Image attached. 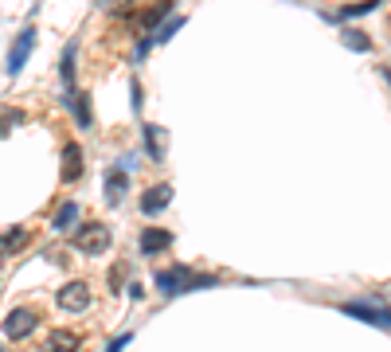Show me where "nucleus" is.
<instances>
[{
  "instance_id": "nucleus-7",
  "label": "nucleus",
  "mask_w": 391,
  "mask_h": 352,
  "mask_svg": "<svg viewBox=\"0 0 391 352\" xmlns=\"http://www.w3.org/2000/svg\"><path fill=\"white\" fill-rule=\"evenodd\" d=\"M168 204H172V188H168V184H156V188H149V192L141 196V212H145V215L165 212Z\"/></svg>"
},
{
  "instance_id": "nucleus-20",
  "label": "nucleus",
  "mask_w": 391,
  "mask_h": 352,
  "mask_svg": "<svg viewBox=\"0 0 391 352\" xmlns=\"http://www.w3.org/2000/svg\"><path fill=\"white\" fill-rule=\"evenodd\" d=\"M348 47H360V51H368L371 43H368V39H364V36H356V31H348Z\"/></svg>"
},
{
  "instance_id": "nucleus-13",
  "label": "nucleus",
  "mask_w": 391,
  "mask_h": 352,
  "mask_svg": "<svg viewBox=\"0 0 391 352\" xmlns=\"http://www.w3.org/2000/svg\"><path fill=\"white\" fill-rule=\"evenodd\" d=\"M20 122H24V114H20L16 106H0V137L12 133V129H16Z\"/></svg>"
},
{
  "instance_id": "nucleus-19",
  "label": "nucleus",
  "mask_w": 391,
  "mask_h": 352,
  "mask_svg": "<svg viewBox=\"0 0 391 352\" xmlns=\"http://www.w3.org/2000/svg\"><path fill=\"white\" fill-rule=\"evenodd\" d=\"M176 28H180V20H168V24H161V31H156L153 39H156V43H161V39H168V36H172Z\"/></svg>"
},
{
  "instance_id": "nucleus-18",
  "label": "nucleus",
  "mask_w": 391,
  "mask_h": 352,
  "mask_svg": "<svg viewBox=\"0 0 391 352\" xmlns=\"http://www.w3.org/2000/svg\"><path fill=\"white\" fill-rule=\"evenodd\" d=\"M371 8H376V4H348V8L341 12V16H344V20H352V16H364V12H371Z\"/></svg>"
},
{
  "instance_id": "nucleus-6",
  "label": "nucleus",
  "mask_w": 391,
  "mask_h": 352,
  "mask_svg": "<svg viewBox=\"0 0 391 352\" xmlns=\"http://www.w3.org/2000/svg\"><path fill=\"white\" fill-rule=\"evenodd\" d=\"M344 313H348V317H356V321H368V325H380V329H391V309H376V305H368V302H352V305H344Z\"/></svg>"
},
{
  "instance_id": "nucleus-5",
  "label": "nucleus",
  "mask_w": 391,
  "mask_h": 352,
  "mask_svg": "<svg viewBox=\"0 0 391 352\" xmlns=\"http://www.w3.org/2000/svg\"><path fill=\"white\" fill-rule=\"evenodd\" d=\"M39 325V317L31 309H12L8 317H4V332H8L12 341H24V337H31Z\"/></svg>"
},
{
  "instance_id": "nucleus-10",
  "label": "nucleus",
  "mask_w": 391,
  "mask_h": 352,
  "mask_svg": "<svg viewBox=\"0 0 391 352\" xmlns=\"http://www.w3.org/2000/svg\"><path fill=\"white\" fill-rule=\"evenodd\" d=\"M75 349H78V337L67 329L47 332V341H43V352H75Z\"/></svg>"
},
{
  "instance_id": "nucleus-14",
  "label": "nucleus",
  "mask_w": 391,
  "mask_h": 352,
  "mask_svg": "<svg viewBox=\"0 0 391 352\" xmlns=\"http://www.w3.org/2000/svg\"><path fill=\"white\" fill-rule=\"evenodd\" d=\"M24 243H28V231H8V235H0V254L20 251Z\"/></svg>"
},
{
  "instance_id": "nucleus-8",
  "label": "nucleus",
  "mask_w": 391,
  "mask_h": 352,
  "mask_svg": "<svg viewBox=\"0 0 391 352\" xmlns=\"http://www.w3.org/2000/svg\"><path fill=\"white\" fill-rule=\"evenodd\" d=\"M172 247V231H161V227H145L141 231V254H161Z\"/></svg>"
},
{
  "instance_id": "nucleus-1",
  "label": "nucleus",
  "mask_w": 391,
  "mask_h": 352,
  "mask_svg": "<svg viewBox=\"0 0 391 352\" xmlns=\"http://www.w3.org/2000/svg\"><path fill=\"white\" fill-rule=\"evenodd\" d=\"M156 282H161V290L165 293H184V290H196V286H215L212 274H192L188 266H172V270H161L156 274Z\"/></svg>"
},
{
  "instance_id": "nucleus-3",
  "label": "nucleus",
  "mask_w": 391,
  "mask_h": 352,
  "mask_svg": "<svg viewBox=\"0 0 391 352\" xmlns=\"http://www.w3.org/2000/svg\"><path fill=\"white\" fill-rule=\"evenodd\" d=\"M59 309H67V313H82L90 305V286L87 282H67V286H59Z\"/></svg>"
},
{
  "instance_id": "nucleus-12",
  "label": "nucleus",
  "mask_w": 391,
  "mask_h": 352,
  "mask_svg": "<svg viewBox=\"0 0 391 352\" xmlns=\"http://www.w3.org/2000/svg\"><path fill=\"white\" fill-rule=\"evenodd\" d=\"M75 219H78V204L71 200V204H63L55 212V223H51V227H55V231H71V227H75Z\"/></svg>"
},
{
  "instance_id": "nucleus-2",
  "label": "nucleus",
  "mask_w": 391,
  "mask_h": 352,
  "mask_svg": "<svg viewBox=\"0 0 391 352\" xmlns=\"http://www.w3.org/2000/svg\"><path fill=\"white\" fill-rule=\"evenodd\" d=\"M75 247L82 254H102L110 247V227L106 223H82L75 231Z\"/></svg>"
},
{
  "instance_id": "nucleus-21",
  "label": "nucleus",
  "mask_w": 391,
  "mask_h": 352,
  "mask_svg": "<svg viewBox=\"0 0 391 352\" xmlns=\"http://www.w3.org/2000/svg\"><path fill=\"white\" fill-rule=\"evenodd\" d=\"M126 344H129V332H126V337H117V341H114V344H110V349H106V352H121V349H126Z\"/></svg>"
},
{
  "instance_id": "nucleus-4",
  "label": "nucleus",
  "mask_w": 391,
  "mask_h": 352,
  "mask_svg": "<svg viewBox=\"0 0 391 352\" xmlns=\"http://www.w3.org/2000/svg\"><path fill=\"white\" fill-rule=\"evenodd\" d=\"M31 51H36V31L24 28L16 36V43H12V51H8V75H20V71H24V63L31 59Z\"/></svg>"
},
{
  "instance_id": "nucleus-15",
  "label": "nucleus",
  "mask_w": 391,
  "mask_h": 352,
  "mask_svg": "<svg viewBox=\"0 0 391 352\" xmlns=\"http://www.w3.org/2000/svg\"><path fill=\"white\" fill-rule=\"evenodd\" d=\"M71 110L78 114L82 126H90V106H87V94H71Z\"/></svg>"
},
{
  "instance_id": "nucleus-22",
  "label": "nucleus",
  "mask_w": 391,
  "mask_h": 352,
  "mask_svg": "<svg viewBox=\"0 0 391 352\" xmlns=\"http://www.w3.org/2000/svg\"><path fill=\"white\" fill-rule=\"evenodd\" d=\"M388 78H391V71H388Z\"/></svg>"
},
{
  "instance_id": "nucleus-11",
  "label": "nucleus",
  "mask_w": 391,
  "mask_h": 352,
  "mask_svg": "<svg viewBox=\"0 0 391 352\" xmlns=\"http://www.w3.org/2000/svg\"><path fill=\"white\" fill-rule=\"evenodd\" d=\"M121 196H126V173H121V168H110L106 173V200L110 204H121Z\"/></svg>"
},
{
  "instance_id": "nucleus-16",
  "label": "nucleus",
  "mask_w": 391,
  "mask_h": 352,
  "mask_svg": "<svg viewBox=\"0 0 391 352\" xmlns=\"http://www.w3.org/2000/svg\"><path fill=\"white\" fill-rule=\"evenodd\" d=\"M145 137H149V156L161 161V126H145Z\"/></svg>"
},
{
  "instance_id": "nucleus-17",
  "label": "nucleus",
  "mask_w": 391,
  "mask_h": 352,
  "mask_svg": "<svg viewBox=\"0 0 391 352\" xmlns=\"http://www.w3.org/2000/svg\"><path fill=\"white\" fill-rule=\"evenodd\" d=\"M71 59H75V47H67L63 51V82L71 87V75H75V67H71Z\"/></svg>"
},
{
  "instance_id": "nucleus-9",
  "label": "nucleus",
  "mask_w": 391,
  "mask_h": 352,
  "mask_svg": "<svg viewBox=\"0 0 391 352\" xmlns=\"http://www.w3.org/2000/svg\"><path fill=\"white\" fill-rule=\"evenodd\" d=\"M78 176H82V149L71 141V145L63 149V184H75Z\"/></svg>"
}]
</instances>
